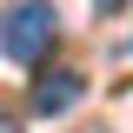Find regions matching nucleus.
<instances>
[{
    "mask_svg": "<svg viewBox=\"0 0 133 133\" xmlns=\"http://www.w3.org/2000/svg\"><path fill=\"white\" fill-rule=\"evenodd\" d=\"M80 93H87V80H80V73H66V66H60V73H40V80H33V113H73V107H80Z\"/></svg>",
    "mask_w": 133,
    "mask_h": 133,
    "instance_id": "f03ea898",
    "label": "nucleus"
},
{
    "mask_svg": "<svg viewBox=\"0 0 133 133\" xmlns=\"http://www.w3.org/2000/svg\"><path fill=\"white\" fill-rule=\"evenodd\" d=\"M53 33H60V20H53L47 0H20L14 14H0V53H7L14 66H33L53 47Z\"/></svg>",
    "mask_w": 133,
    "mask_h": 133,
    "instance_id": "f257e3e1",
    "label": "nucleus"
},
{
    "mask_svg": "<svg viewBox=\"0 0 133 133\" xmlns=\"http://www.w3.org/2000/svg\"><path fill=\"white\" fill-rule=\"evenodd\" d=\"M0 133H14V120H7V113H0Z\"/></svg>",
    "mask_w": 133,
    "mask_h": 133,
    "instance_id": "7ed1b4c3",
    "label": "nucleus"
},
{
    "mask_svg": "<svg viewBox=\"0 0 133 133\" xmlns=\"http://www.w3.org/2000/svg\"><path fill=\"white\" fill-rule=\"evenodd\" d=\"M100 7H120V0H100Z\"/></svg>",
    "mask_w": 133,
    "mask_h": 133,
    "instance_id": "20e7f679",
    "label": "nucleus"
}]
</instances>
